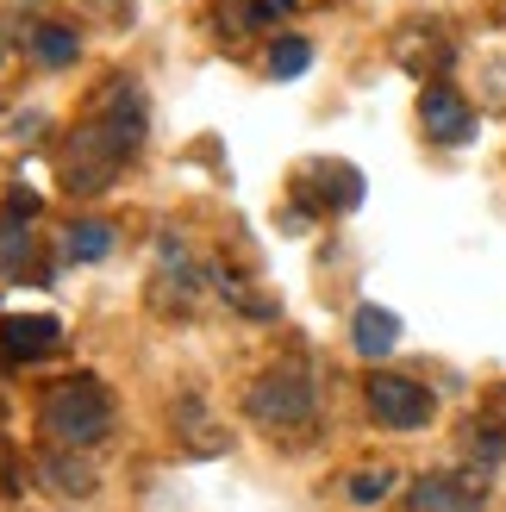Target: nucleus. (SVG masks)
<instances>
[{
    "mask_svg": "<svg viewBox=\"0 0 506 512\" xmlns=\"http://www.w3.org/2000/svg\"><path fill=\"white\" fill-rule=\"evenodd\" d=\"M313 381H307V369L300 363H282L275 375H263V381H250V394H244V406H250V419H257L263 431H300V425H313Z\"/></svg>",
    "mask_w": 506,
    "mask_h": 512,
    "instance_id": "obj_2",
    "label": "nucleus"
},
{
    "mask_svg": "<svg viewBox=\"0 0 506 512\" xmlns=\"http://www.w3.org/2000/svg\"><path fill=\"white\" fill-rule=\"evenodd\" d=\"M113 250H119L113 219H69L63 225V256L69 263H100V256H113Z\"/></svg>",
    "mask_w": 506,
    "mask_h": 512,
    "instance_id": "obj_10",
    "label": "nucleus"
},
{
    "mask_svg": "<svg viewBox=\"0 0 506 512\" xmlns=\"http://www.w3.org/2000/svg\"><path fill=\"white\" fill-rule=\"evenodd\" d=\"M32 269V232H25V219L0 213V281H19Z\"/></svg>",
    "mask_w": 506,
    "mask_h": 512,
    "instance_id": "obj_13",
    "label": "nucleus"
},
{
    "mask_svg": "<svg viewBox=\"0 0 506 512\" xmlns=\"http://www.w3.org/2000/svg\"><path fill=\"white\" fill-rule=\"evenodd\" d=\"M307 63H313V44L307 38H275L269 44V82H294V75H307Z\"/></svg>",
    "mask_w": 506,
    "mask_h": 512,
    "instance_id": "obj_14",
    "label": "nucleus"
},
{
    "mask_svg": "<svg viewBox=\"0 0 506 512\" xmlns=\"http://www.w3.org/2000/svg\"><path fill=\"white\" fill-rule=\"evenodd\" d=\"M75 50H82V38H75V25L44 19L38 32H32V57H38L44 69H69V63H75Z\"/></svg>",
    "mask_w": 506,
    "mask_h": 512,
    "instance_id": "obj_12",
    "label": "nucleus"
},
{
    "mask_svg": "<svg viewBox=\"0 0 506 512\" xmlns=\"http://www.w3.org/2000/svg\"><path fill=\"white\" fill-rule=\"evenodd\" d=\"M363 400H369L375 425H388V431H419L438 413L432 388H419V381H407V375H382V369L363 381Z\"/></svg>",
    "mask_w": 506,
    "mask_h": 512,
    "instance_id": "obj_4",
    "label": "nucleus"
},
{
    "mask_svg": "<svg viewBox=\"0 0 506 512\" xmlns=\"http://www.w3.org/2000/svg\"><path fill=\"white\" fill-rule=\"evenodd\" d=\"M38 207H44V200H38L32 188H13V194H7V207H0V213H13V219H32Z\"/></svg>",
    "mask_w": 506,
    "mask_h": 512,
    "instance_id": "obj_18",
    "label": "nucleus"
},
{
    "mask_svg": "<svg viewBox=\"0 0 506 512\" xmlns=\"http://www.w3.org/2000/svg\"><path fill=\"white\" fill-rule=\"evenodd\" d=\"M407 512H475V481L469 475H425V481H413Z\"/></svg>",
    "mask_w": 506,
    "mask_h": 512,
    "instance_id": "obj_9",
    "label": "nucleus"
},
{
    "mask_svg": "<svg viewBox=\"0 0 506 512\" xmlns=\"http://www.w3.org/2000/svg\"><path fill=\"white\" fill-rule=\"evenodd\" d=\"M57 344H63V325L50 319V313H13V319H0V363H7V369L44 363Z\"/></svg>",
    "mask_w": 506,
    "mask_h": 512,
    "instance_id": "obj_6",
    "label": "nucleus"
},
{
    "mask_svg": "<svg viewBox=\"0 0 506 512\" xmlns=\"http://www.w3.org/2000/svg\"><path fill=\"white\" fill-rule=\"evenodd\" d=\"M125 144L107 119H94V125H82V132L69 138V150H63V188L69 194H100V188H113V175L125 169Z\"/></svg>",
    "mask_w": 506,
    "mask_h": 512,
    "instance_id": "obj_3",
    "label": "nucleus"
},
{
    "mask_svg": "<svg viewBox=\"0 0 506 512\" xmlns=\"http://www.w3.org/2000/svg\"><path fill=\"white\" fill-rule=\"evenodd\" d=\"M288 13H294V0H244L238 25H275V19H288Z\"/></svg>",
    "mask_w": 506,
    "mask_h": 512,
    "instance_id": "obj_16",
    "label": "nucleus"
},
{
    "mask_svg": "<svg viewBox=\"0 0 506 512\" xmlns=\"http://www.w3.org/2000/svg\"><path fill=\"white\" fill-rule=\"evenodd\" d=\"M400 344V319L388 313V306H357V313H350V350L357 356H369V363H382V356Z\"/></svg>",
    "mask_w": 506,
    "mask_h": 512,
    "instance_id": "obj_8",
    "label": "nucleus"
},
{
    "mask_svg": "<svg viewBox=\"0 0 506 512\" xmlns=\"http://www.w3.org/2000/svg\"><path fill=\"white\" fill-rule=\"evenodd\" d=\"M419 125H425L432 144H469L475 138V107L450 82H432L419 94Z\"/></svg>",
    "mask_w": 506,
    "mask_h": 512,
    "instance_id": "obj_7",
    "label": "nucleus"
},
{
    "mask_svg": "<svg viewBox=\"0 0 506 512\" xmlns=\"http://www.w3.org/2000/svg\"><path fill=\"white\" fill-rule=\"evenodd\" d=\"M294 200L313 213H357L363 207V175L350 163H307L294 175Z\"/></svg>",
    "mask_w": 506,
    "mask_h": 512,
    "instance_id": "obj_5",
    "label": "nucleus"
},
{
    "mask_svg": "<svg viewBox=\"0 0 506 512\" xmlns=\"http://www.w3.org/2000/svg\"><path fill=\"white\" fill-rule=\"evenodd\" d=\"M394 494V469H357L344 481V500L350 506H375V500H388Z\"/></svg>",
    "mask_w": 506,
    "mask_h": 512,
    "instance_id": "obj_15",
    "label": "nucleus"
},
{
    "mask_svg": "<svg viewBox=\"0 0 506 512\" xmlns=\"http://www.w3.org/2000/svg\"><path fill=\"white\" fill-rule=\"evenodd\" d=\"M494 413H500V419H506V388H500V394H494Z\"/></svg>",
    "mask_w": 506,
    "mask_h": 512,
    "instance_id": "obj_19",
    "label": "nucleus"
},
{
    "mask_svg": "<svg viewBox=\"0 0 506 512\" xmlns=\"http://www.w3.org/2000/svg\"><path fill=\"white\" fill-rule=\"evenodd\" d=\"M469 456L475 463H500V431H469Z\"/></svg>",
    "mask_w": 506,
    "mask_h": 512,
    "instance_id": "obj_17",
    "label": "nucleus"
},
{
    "mask_svg": "<svg viewBox=\"0 0 506 512\" xmlns=\"http://www.w3.org/2000/svg\"><path fill=\"white\" fill-rule=\"evenodd\" d=\"M38 425H44L50 444H69V450L100 444V438H107V425H113L107 388H100L94 375H69V381H57V388L44 394V406H38Z\"/></svg>",
    "mask_w": 506,
    "mask_h": 512,
    "instance_id": "obj_1",
    "label": "nucleus"
},
{
    "mask_svg": "<svg viewBox=\"0 0 506 512\" xmlns=\"http://www.w3.org/2000/svg\"><path fill=\"white\" fill-rule=\"evenodd\" d=\"M100 119H107L125 144H138V138H144V119H150V113H144V88H138V82H113V88H107V113H100Z\"/></svg>",
    "mask_w": 506,
    "mask_h": 512,
    "instance_id": "obj_11",
    "label": "nucleus"
}]
</instances>
